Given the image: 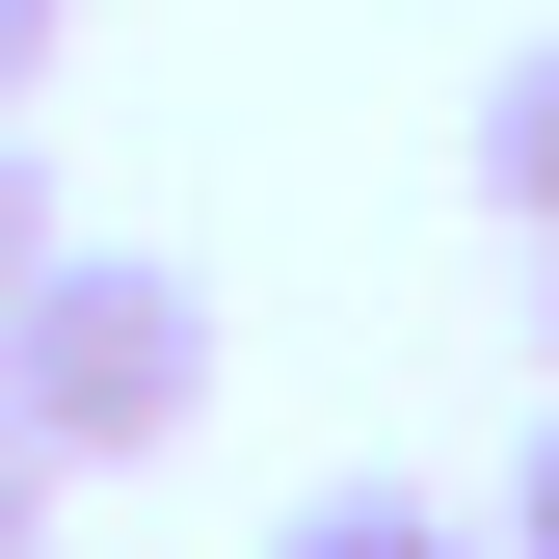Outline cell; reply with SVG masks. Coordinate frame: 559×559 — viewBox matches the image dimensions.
I'll return each instance as SVG.
<instances>
[{
    "mask_svg": "<svg viewBox=\"0 0 559 559\" xmlns=\"http://www.w3.org/2000/svg\"><path fill=\"white\" fill-rule=\"evenodd\" d=\"M0 427H27L53 479H133L214 427V294H187L160 240H53L27 294H0Z\"/></svg>",
    "mask_w": 559,
    "mask_h": 559,
    "instance_id": "obj_1",
    "label": "cell"
},
{
    "mask_svg": "<svg viewBox=\"0 0 559 559\" xmlns=\"http://www.w3.org/2000/svg\"><path fill=\"white\" fill-rule=\"evenodd\" d=\"M479 214H507V240H559V27L479 81Z\"/></svg>",
    "mask_w": 559,
    "mask_h": 559,
    "instance_id": "obj_2",
    "label": "cell"
},
{
    "mask_svg": "<svg viewBox=\"0 0 559 559\" xmlns=\"http://www.w3.org/2000/svg\"><path fill=\"white\" fill-rule=\"evenodd\" d=\"M266 559H479V533L427 507V479H320V507H294V533H266Z\"/></svg>",
    "mask_w": 559,
    "mask_h": 559,
    "instance_id": "obj_3",
    "label": "cell"
},
{
    "mask_svg": "<svg viewBox=\"0 0 559 559\" xmlns=\"http://www.w3.org/2000/svg\"><path fill=\"white\" fill-rule=\"evenodd\" d=\"M53 240H81V214H53V133H27V107H0V294H27V266H53Z\"/></svg>",
    "mask_w": 559,
    "mask_h": 559,
    "instance_id": "obj_4",
    "label": "cell"
},
{
    "mask_svg": "<svg viewBox=\"0 0 559 559\" xmlns=\"http://www.w3.org/2000/svg\"><path fill=\"white\" fill-rule=\"evenodd\" d=\"M53 53H81V0H0V107H53Z\"/></svg>",
    "mask_w": 559,
    "mask_h": 559,
    "instance_id": "obj_5",
    "label": "cell"
},
{
    "mask_svg": "<svg viewBox=\"0 0 559 559\" xmlns=\"http://www.w3.org/2000/svg\"><path fill=\"white\" fill-rule=\"evenodd\" d=\"M53 507H81V479H53L27 427H0V559H53Z\"/></svg>",
    "mask_w": 559,
    "mask_h": 559,
    "instance_id": "obj_6",
    "label": "cell"
},
{
    "mask_svg": "<svg viewBox=\"0 0 559 559\" xmlns=\"http://www.w3.org/2000/svg\"><path fill=\"white\" fill-rule=\"evenodd\" d=\"M507 559H559V427H533V453H507Z\"/></svg>",
    "mask_w": 559,
    "mask_h": 559,
    "instance_id": "obj_7",
    "label": "cell"
},
{
    "mask_svg": "<svg viewBox=\"0 0 559 559\" xmlns=\"http://www.w3.org/2000/svg\"><path fill=\"white\" fill-rule=\"evenodd\" d=\"M533 346H559V240H533Z\"/></svg>",
    "mask_w": 559,
    "mask_h": 559,
    "instance_id": "obj_8",
    "label": "cell"
}]
</instances>
